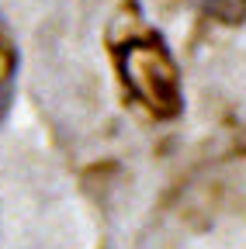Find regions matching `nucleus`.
I'll use <instances>...</instances> for the list:
<instances>
[{"instance_id":"f03ea898","label":"nucleus","mask_w":246,"mask_h":249,"mask_svg":"<svg viewBox=\"0 0 246 249\" xmlns=\"http://www.w3.org/2000/svg\"><path fill=\"white\" fill-rule=\"evenodd\" d=\"M201 11H208L211 18H222L226 24H236L246 18V0H198Z\"/></svg>"},{"instance_id":"f257e3e1","label":"nucleus","mask_w":246,"mask_h":249,"mask_svg":"<svg viewBox=\"0 0 246 249\" xmlns=\"http://www.w3.org/2000/svg\"><path fill=\"white\" fill-rule=\"evenodd\" d=\"M121 73L152 111L170 114L177 107V70L156 38H135L121 49Z\"/></svg>"},{"instance_id":"7ed1b4c3","label":"nucleus","mask_w":246,"mask_h":249,"mask_svg":"<svg viewBox=\"0 0 246 249\" xmlns=\"http://www.w3.org/2000/svg\"><path fill=\"white\" fill-rule=\"evenodd\" d=\"M11 70H14V49H11L7 35L0 31V83H4V80L11 76Z\"/></svg>"}]
</instances>
